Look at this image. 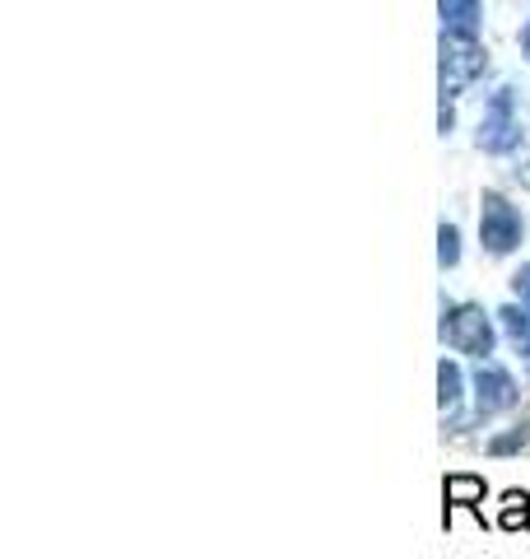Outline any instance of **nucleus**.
I'll list each match as a JSON object with an SVG mask.
<instances>
[{"label": "nucleus", "instance_id": "f257e3e1", "mask_svg": "<svg viewBox=\"0 0 530 559\" xmlns=\"http://www.w3.org/2000/svg\"><path fill=\"white\" fill-rule=\"evenodd\" d=\"M437 336L447 341L456 355H470V359H489L493 345H498V326L480 304H447L442 308V322H437Z\"/></svg>", "mask_w": 530, "mask_h": 559}, {"label": "nucleus", "instance_id": "f03ea898", "mask_svg": "<svg viewBox=\"0 0 530 559\" xmlns=\"http://www.w3.org/2000/svg\"><path fill=\"white\" fill-rule=\"evenodd\" d=\"M521 234H526V219L521 210L511 205L503 191H484L480 201V242L489 257H507L521 248Z\"/></svg>", "mask_w": 530, "mask_h": 559}, {"label": "nucleus", "instance_id": "7ed1b4c3", "mask_svg": "<svg viewBox=\"0 0 530 559\" xmlns=\"http://www.w3.org/2000/svg\"><path fill=\"white\" fill-rule=\"evenodd\" d=\"M484 47L466 38V33H442V103L456 98L466 90V84H474L484 75Z\"/></svg>", "mask_w": 530, "mask_h": 559}, {"label": "nucleus", "instance_id": "20e7f679", "mask_svg": "<svg viewBox=\"0 0 530 559\" xmlns=\"http://www.w3.org/2000/svg\"><path fill=\"white\" fill-rule=\"evenodd\" d=\"M521 145V117H517V94L498 90L489 98L484 121H480V150L484 154H511Z\"/></svg>", "mask_w": 530, "mask_h": 559}, {"label": "nucleus", "instance_id": "39448f33", "mask_svg": "<svg viewBox=\"0 0 530 559\" xmlns=\"http://www.w3.org/2000/svg\"><path fill=\"white\" fill-rule=\"evenodd\" d=\"M470 388H474V419L503 415V411H511V406L521 401L517 378H511L503 364H493V359H480V369H474Z\"/></svg>", "mask_w": 530, "mask_h": 559}, {"label": "nucleus", "instance_id": "423d86ee", "mask_svg": "<svg viewBox=\"0 0 530 559\" xmlns=\"http://www.w3.org/2000/svg\"><path fill=\"white\" fill-rule=\"evenodd\" d=\"M484 495H489L484 476H470V471H456V476H447V480H442V499H447V513H442V522H451V509H470L474 518L484 522Z\"/></svg>", "mask_w": 530, "mask_h": 559}, {"label": "nucleus", "instance_id": "0eeeda50", "mask_svg": "<svg viewBox=\"0 0 530 559\" xmlns=\"http://www.w3.org/2000/svg\"><path fill=\"white\" fill-rule=\"evenodd\" d=\"M437 14H442V33H466V38H474V33H480L484 0H437Z\"/></svg>", "mask_w": 530, "mask_h": 559}, {"label": "nucleus", "instance_id": "6e6552de", "mask_svg": "<svg viewBox=\"0 0 530 559\" xmlns=\"http://www.w3.org/2000/svg\"><path fill=\"white\" fill-rule=\"evenodd\" d=\"M493 318H498V331L507 336V345L517 349L521 359H530V308L526 304H503Z\"/></svg>", "mask_w": 530, "mask_h": 559}, {"label": "nucleus", "instance_id": "1a4fd4ad", "mask_svg": "<svg viewBox=\"0 0 530 559\" xmlns=\"http://www.w3.org/2000/svg\"><path fill=\"white\" fill-rule=\"evenodd\" d=\"M461 401H466L461 364H456V359H442V364H437V406H442V419L461 411Z\"/></svg>", "mask_w": 530, "mask_h": 559}, {"label": "nucleus", "instance_id": "9d476101", "mask_svg": "<svg viewBox=\"0 0 530 559\" xmlns=\"http://www.w3.org/2000/svg\"><path fill=\"white\" fill-rule=\"evenodd\" d=\"M498 527L503 532H526L530 527V495L526 489H507L498 503Z\"/></svg>", "mask_w": 530, "mask_h": 559}, {"label": "nucleus", "instance_id": "9b49d317", "mask_svg": "<svg viewBox=\"0 0 530 559\" xmlns=\"http://www.w3.org/2000/svg\"><path fill=\"white\" fill-rule=\"evenodd\" d=\"M521 448H530V419H521V425H511L507 433H493L489 439L493 457H511V452H521Z\"/></svg>", "mask_w": 530, "mask_h": 559}, {"label": "nucleus", "instance_id": "f8f14e48", "mask_svg": "<svg viewBox=\"0 0 530 559\" xmlns=\"http://www.w3.org/2000/svg\"><path fill=\"white\" fill-rule=\"evenodd\" d=\"M456 261H461V229H456V224H442L437 229V266L451 271Z\"/></svg>", "mask_w": 530, "mask_h": 559}, {"label": "nucleus", "instance_id": "ddd939ff", "mask_svg": "<svg viewBox=\"0 0 530 559\" xmlns=\"http://www.w3.org/2000/svg\"><path fill=\"white\" fill-rule=\"evenodd\" d=\"M511 294H517V304L530 308V266H521L517 275H511Z\"/></svg>", "mask_w": 530, "mask_h": 559}, {"label": "nucleus", "instance_id": "4468645a", "mask_svg": "<svg viewBox=\"0 0 530 559\" xmlns=\"http://www.w3.org/2000/svg\"><path fill=\"white\" fill-rule=\"evenodd\" d=\"M517 178H521V182H526V187H530V164H526V173H517Z\"/></svg>", "mask_w": 530, "mask_h": 559}]
</instances>
